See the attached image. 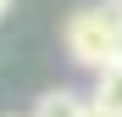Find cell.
Listing matches in <instances>:
<instances>
[{
  "label": "cell",
  "mask_w": 122,
  "mask_h": 117,
  "mask_svg": "<svg viewBox=\"0 0 122 117\" xmlns=\"http://www.w3.org/2000/svg\"><path fill=\"white\" fill-rule=\"evenodd\" d=\"M83 95H78V89H45V95H39V100H33V117H83Z\"/></svg>",
  "instance_id": "7a4b0ae2"
},
{
  "label": "cell",
  "mask_w": 122,
  "mask_h": 117,
  "mask_svg": "<svg viewBox=\"0 0 122 117\" xmlns=\"http://www.w3.org/2000/svg\"><path fill=\"white\" fill-rule=\"evenodd\" d=\"M6 11H11V0H0V17H6Z\"/></svg>",
  "instance_id": "8992f818"
},
{
  "label": "cell",
  "mask_w": 122,
  "mask_h": 117,
  "mask_svg": "<svg viewBox=\"0 0 122 117\" xmlns=\"http://www.w3.org/2000/svg\"><path fill=\"white\" fill-rule=\"evenodd\" d=\"M83 117H117V111H106V106H94V100H89V106H83Z\"/></svg>",
  "instance_id": "5b68a950"
},
{
  "label": "cell",
  "mask_w": 122,
  "mask_h": 117,
  "mask_svg": "<svg viewBox=\"0 0 122 117\" xmlns=\"http://www.w3.org/2000/svg\"><path fill=\"white\" fill-rule=\"evenodd\" d=\"M89 100H94V106H106V111H117V117H122V67H117V61L94 72V95H89Z\"/></svg>",
  "instance_id": "3957f363"
},
{
  "label": "cell",
  "mask_w": 122,
  "mask_h": 117,
  "mask_svg": "<svg viewBox=\"0 0 122 117\" xmlns=\"http://www.w3.org/2000/svg\"><path fill=\"white\" fill-rule=\"evenodd\" d=\"M111 61L122 67V22H117V45H111Z\"/></svg>",
  "instance_id": "277c9868"
},
{
  "label": "cell",
  "mask_w": 122,
  "mask_h": 117,
  "mask_svg": "<svg viewBox=\"0 0 122 117\" xmlns=\"http://www.w3.org/2000/svg\"><path fill=\"white\" fill-rule=\"evenodd\" d=\"M117 22H122V11H106V6H78L67 17V28H61V45H67V56L78 67H111V45H117Z\"/></svg>",
  "instance_id": "6da1fadb"
},
{
  "label": "cell",
  "mask_w": 122,
  "mask_h": 117,
  "mask_svg": "<svg viewBox=\"0 0 122 117\" xmlns=\"http://www.w3.org/2000/svg\"><path fill=\"white\" fill-rule=\"evenodd\" d=\"M111 6H122V0H111Z\"/></svg>",
  "instance_id": "52a82bcc"
}]
</instances>
